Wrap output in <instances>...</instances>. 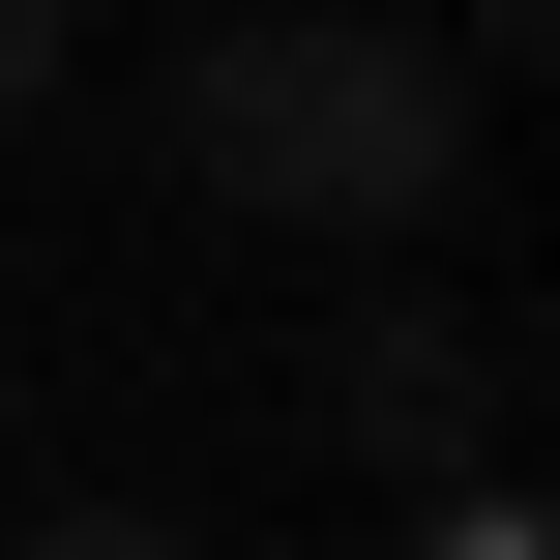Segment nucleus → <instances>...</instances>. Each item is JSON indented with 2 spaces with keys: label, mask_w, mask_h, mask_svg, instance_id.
I'll list each match as a JSON object with an SVG mask.
<instances>
[{
  "label": "nucleus",
  "mask_w": 560,
  "mask_h": 560,
  "mask_svg": "<svg viewBox=\"0 0 560 560\" xmlns=\"http://www.w3.org/2000/svg\"><path fill=\"white\" fill-rule=\"evenodd\" d=\"M0 560H207V532H177V502H30Z\"/></svg>",
  "instance_id": "obj_4"
},
{
  "label": "nucleus",
  "mask_w": 560,
  "mask_h": 560,
  "mask_svg": "<svg viewBox=\"0 0 560 560\" xmlns=\"http://www.w3.org/2000/svg\"><path fill=\"white\" fill-rule=\"evenodd\" d=\"M177 177L266 207V236H443L472 207V59L384 30V0H236L177 59Z\"/></svg>",
  "instance_id": "obj_1"
},
{
  "label": "nucleus",
  "mask_w": 560,
  "mask_h": 560,
  "mask_svg": "<svg viewBox=\"0 0 560 560\" xmlns=\"http://www.w3.org/2000/svg\"><path fill=\"white\" fill-rule=\"evenodd\" d=\"M59 59H89V0H0V118H59Z\"/></svg>",
  "instance_id": "obj_5"
},
{
  "label": "nucleus",
  "mask_w": 560,
  "mask_h": 560,
  "mask_svg": "<svg viewBox=\"0 0 560 560\" xmlns=\"http://www.w3.org/2000/svg\"><path fill=\"white\" fill-rule=\"evenodd\" d=\"M384 560H560V532L502 502V472H413V532H384Z\"/></svg>",
  "instance_id": "obj_3"
},
{
  "label": "nucleus",
  "mask_w": 560,
  "mask_h": 560,
  "mask_svg": "<svg viewBox=\"0 0 560 560\" xmlns=\"http://www.w3.org/2000/svg\"><path fill=\"white\" fill-rule=\"evenodd\" d=\"M325 413L384 443V502H413V472H502V354H472L443 295H354V325H325Z\"/></svg>",
  "instance_id": "obj_2"
}]
</instances>
